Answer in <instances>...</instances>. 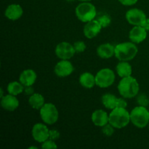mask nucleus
Listing matches in <instances>:
<instances>
[{
	"label": "nucleus",
	"instance_id": "nucleus-1",
	"mask_svg": "<svg viewBox=\"0 0 149 149\" xmlns=\"http://www.w3.org/2000/svg\"><path fill=\"white\" fill-rule=\"evenodd\" d=\"M140 86L136 79L134 77H124L118 84V90L121 96L125 98H132L138 94Z\"/></svg>",
	"mask_w": 149,
	"mask_h": 149
},
{
	"label": "nucleus",
	"instance_id": "nucleus-2",
	"mask_svg": "<svg viewBox=\"0 0 149 149\" xmlns=\"http://www.w3.org/2000/svg\"><path fill=\"white\" fill-rule=\"evenodd\" d=\"M130 122V113L125 108H115L109 114V123L114 128L122 129Z\"/></svg>",
	"mask_w": 149,
	"mask_h": 149
},
{
	"label": "nucleus",
	"instance_id": "nucleus-3",
	"mask_svg": "<svg viewBox=\"0 0 149 149\" xmlns=\"http://www.w3.org/2000/svg\"><path fill=\"white\" fill-rule=\"evenodd\" d=\"M138 47L133 42H123L115 47V57L120 61H129L138 53Z\"/></svg>",
	"mask_w": 149,
	"mask_h": 149
},
{
	"label": "nucleus",
	"instance_id": "nucleus-4",
	"mask_svg": "<svg viewBox=\"0 0 149 149\" xmlns=\"http://www.w3.org/2000/svg\"><path fill=\"white\" fill-rule=\"evenodd\" d=\"M75 13L77 18L84 23L94 20L97 15L95 7L88 1H83L79 4L76 8Z\"/></svg>",
	"mask_w": 149,
	"mask_h": 149
},
{
	"label": "nucleus",
	"instance_id": "nucleus-5",
	"mask_svg": "<svg viewBox=\"0 0 149 149\" xmlns=\"http://www.w3.org/2000/svg\"><path fill=\"white\" fill-rule=\"evenodd\" d=\"M130 122L138 128H144L149 123V111L145 106H137L130 113Z\"/></svg>",
	"mask_w": 149,
	"mask_h": 149
},
{
	"label": "nucleus",
	"instance_id": "nucleus-6",
	"mask_svg": "<svg viewBox=\"0 0 149 149\" xmlns=\"http://www.w3.org/2000/svg\"><path fill=\"white\" fill-rule=\"evenodd\" d=\"M39 113L42 121L47 125H53L59 117V113L56 106L51 103H45L39 109Z\"/></svg>",
	"mask_w": 149,
	"mask_h": 149
},
{
	"label": "nucleus",
	"instance_id": "nucleus-7",
	"mask_svg": "<svg viewBox=\"0 0 149 149\" xmlns=\"http://www.w3.org/2000/svg\"><path fill=\"white\" fill-rule=\"evenodd\" d=\"M114 72L110 68H103L95 75L96 85L100 88H107L113 84L115 81Z\"/></svg>",
	"mask_w": 149,
	"mask_h": 149
},
{
	"label": "nucleus",
	"instance_id": "nucleus-8",
	"mask_svg": "<svg viewBox=\"0 0 149 149\" xmlns=\"http://www.w3.org/2000/svg\"><path fill=\"white\" fill-rule=\"evenodd\" d=\"M126 19L128 23L133 26H142L146 20V15L143 10L138 8L130 9L126 13Z\"/></svg>",
	"mask_w": 149,
	"mask_h": 149
},
{
	"label": "nucleus",
	"instance_id": "nucleus-9",
	"mask_svg": "<svg viewBox=\"0 0 149 149\" xmlns=\"http://www.w3.org/2000/svg\"><path fill=\"white\" fill-rule=\"evenodd\" d=\"M76 53L74 45L66 42L58 44L55 47V54L61 60H69Z\"/></svg>",
	"mask_w": 149,
	"mask_h": 149
},
{
	"label": "nucleus",
	"instance_id": "nucleus-10",
	"mask_svg": "<svg viewBox=\"0 0 149 149\" xmlns=\"http://www.w3.org/2000/svg\"><path fill=\"white\" fill-rule=\"evenodd\" d=\"M32 136L36 141L44 143L49 139V130L47 127L42 123H37L32 128Z\"/></svg>",
	"mask_w": 149,
	"mask_h": 149
},
{
	"label": "nucleus",
	"instance_id": "nucleus-11",
	"mask_svg": "<svg viewBox=\"0 0 149 149\" xmlns=\"http://www.w3.org/2000/svg\"><path fill=\"white\" fill-rule=\"evenodd\" d=\"M74 71V65L68 60H62L55 66V74L59 77H68L71 75Z\"/></svg>",
	"mask_w": 149,
	"mask_h": 149
},
{
	"label": "nucleus",
	"instance_id": "nucleus-12",
	"mask_svg": "<svg viewBox=\"0 0 149 149\" xmlns=\"http://www.w3.org/2000/svg\"><path fill=\"white\" fill-rule=\"evenodd\" d=\"M146 37L147 31L141 26H135L131 29L129 33L130 39L135 44H139L143 42Z\"/></svg>",
	"mask_w": 149,
	"mask_h": 149
},
{
	"label": "nucleus",
	"instance_id": "nucleus-13",
	"mask_svg": "<svg viewBox=\"0 0 149 149\" xmlns=\"http://www.w3.org/2000/svg\"><path fill=\"white\" fill-rule=\"evenodd\" d=\"M101 25L97 20H93L87 22L84 27V34L87 39H93L100 32L102 29Z\"/></svg>",
	"mask_w": 149,
	"mask_h": 149
},
{
	"label": "nucleus",
	"instance_id": "nucleus-14",
	"mask_svg": "<svg viewBox=\"0 0 149 149\" xmlns=\"http://www.w3.org/2000/svg\"><path fill=\"white\" fill-rule=\"evenodd\" d=\"M92 122L95 126L103 127L109 123V116L105 111L99 109L95 111L92 114Z\"/></svg>",
	"mask_w": 149,
	"mask_h": 149
},
{
	"label": "nucleus",
	"instance_id": "nucleus-15",
	"mask_svg": "<svg viewBox=\"0 0 149 149\" xmlns=\"http://www.w3.org/2000/svg\"><path fill=\"white\" fill-rule=\"evenodd\" d=\"M1 106L5 110L13 111L19 106V100L15 95L9 94L1 98Z\"/></svg>",
	"mask_w": 149,
	"mask_h": 149
},
{
	"label": "nucleus",
	"instance_id": "nucleus-16",
	"mask_svg": "<svg viewBox=\"0 0 149 149\" xmlns=\"http://www.w3.org/2000/svg\"><path fill=\"white\" fill-rule=\"evenodd\" d=\"M23 8L19 4H10L7 7L4 13L6 17L11 20H16L23 15Z\"/></svg>",
	"mask_w": 149,
	"mask_h": 149
},
{
	"label": "nucleus",
	"instance_id": "nucleus-17",
	"mask_svg": "<svg viewBox=\"0 0 149 149\" xmlns=\"http://www.w3.org/2000/svg\"><path fill=\"white\" fill-rule=\"evenodd\" d=\"M36 74L33 70L26 69L20 74L19 79L24 86H32L36 81Z\"/></svg>",
	"mask_w": 149,
	"mask_h": 149
},
{
	"label": "nucleus",
	"instance_id": "nucleus-18",
	"mask_svg": "<svg viewBox=\"0 0 149 149\" xmlns=\"http://www.w3.org/2000/svg\"><path fill=\"white\" fill-rule=\"evenodd\" d=\"M97 54L103 59L111 58L115 55V47L110 43L102 44L97 48Z\"/></svg>",
	"mask_w": 149,
	"mask_h": 149
},
{
	"label": "nucleus",
	"instance_id": "nucleus-19",
	"mask_svg": "<svg viewBox=\"0 0 149 149\" xmlns=\"http://www.w3.org/2000/svg\"><path fill=\"white\" fill-rule=\"evenodd\" d=\"M79 83L84 88L91 89L96 84L95 77L90 72H84L79 77Z\"/></svg>",
	"mask_w": 149,
	"mask_h": 149
},
{
	"label": "nucleus",
	"instance_id": "nucleus-20",
	"mask_svg": "<svg viewBox=\"0 0 149 149\" xmlns=\"http://www.w3.org/2000/svg\"><path fill=\"white\" fill-rule=\"evenodd\" d=\"M117 74L122 78L130 77L132 72V66L127 61H121L116 65V67Z\"/></svg>",
	"mask_w": 149,
	"mask_h": 149
},
{
	"label": "nucleus",
	"instance_id": "nucleus-21",
	"mask_svg": "<svg viewBox=\"0 0 149 149\" xmlns=\"http://www.w3.org/2000/svg\"><path fill=\"white\" fill-rule=\"evenodd\" d=\"M29 103L33 109L39 110L45 105V98L39 93H33L29 97Z\"/></svg>",
	"mask_w": 149,
	"mask_h": 149
},
{
	"label": "nucleus",
	"instance_id": "nucleus-22",
	"mask_svg": "<svg viewBox=\"0 0 149 149\" xmlns=\"http://www.w3.org/2000/svg\"><path fill=\"white\" fill-rule=\"evenodd\" d=\"M116 100H117V97L114 95L110 94V93H106L103 95L102 97L103 105L106 109H111V110H113L116 107Z\"/></svg>",
	"mask_w": 149,
	"mask_h": 149
},
{
	"label": "nucleus",
	"instance_id": "nucleus-23",
	"mask_svg": "<svg viewBox=\"0 0 149 149\" xmlns=\"http://www.w3.org/2000/svg\"><path fill=\"white\" fill-rule=\"evenodd\" d=\"M24 87L25 86L20 82L12 81V82L9 83V84L7 85V92L9 93V94L16 96L23 93L24 90Z\"/></svg>",
	"mask_w": 149,
	"mask_h": 149
},
{
	"label": "nucleus",
	"instance_id": "nucleus-24",
	"mask_svg": "<svg viewBox=\"0 0 149 149\" xmlns=\"http://www.w3.org/2000/svg\"><path fill=\"white\" fill-rule=\"evenodd\" d=\"M96 20L99 22V23L101 25L103 28L108 27L111 23V18L109 15L106 13H100V14H98Z\"/></svg>",
	"mask_w": 149,
	"mask_h": 149
},
{
	"label": "nucleus",
	"instance_id": "nucleus-25",
	"mask_svg": "<svg viewBox=\"0 0 149 149\" xmlns=\"http://www.w3.org/2000/svg\"><path fill=\"white\" fill-rule=\"evenodd\" d=\"M113 128L114 127L110 123L107 124V125H106L102 127V132H103V133L106 136H111L113 134V132H114V129Z\"/></svg>",
	"mask_w": 149,
	"mask_h": 149
},
{
	"label": "nucleus",
	"instance_id": "nucleus-26",
	"mask_svg": "<svg viewBox=\"0 0 149 149\" xmlns=\"http://www.w3.org/2000/svg\"><path fill=\"white\" fill-rule=\"evenodd\" d=\"M74 47L76 52H83L87 48L85 43L82 41H78L74 44Z\"/></svg>",
	"mask_w": 149,
	"mask_h": 149
},
{
	"label": "nucleus",
	"instance_id": "nucleus-27",
	"mask_svg": "<svg viewBox=\"0 0 149 149\" xmlns=\"http://www.w3.org/2000/svg\"><path fill=\"white\" fill-rule=\"evenodd\" d=\"M137 102L139 104V106H145L146 107L149 104V100L147 97V96L144 94L140 95L137 98Z\"/></svg>",
	"mask_w": 149,
	"mask_h": 149
},
{
	"label": "nucleus",
	"instance_id": "nucleus-28",
	"mask_svg": "<svg viewBox=\"0 0 149 149\" xmlns=\"http://www.w3.org/2000/svg\"><path fill=\"white\" fill-rule=\"evenodd\" d=\"M42 148L44 149H49V148H57L56 143H55V141H52L50 139L47 140L46 141H45L44 143H42Z\"/></svg>",
	"mask_w": 149,
	"mask_h": 149
},
{
	"label": "nucleus",
	"instance_id": "nucleus-29",
	"mask_svg": "<svg viewBox=\"0 0 149 149\" xmlns=\"http://www.w3.org/2000/svg\"><path fill=\"white\" fill-rule=\"evenodd\" d=\"M60 138V132L56 130H49V139L52 140V141H56V140L59 139Z\"/></svg>",
	"mask_w": 149,
	"mask_h": 149
},
{
	"label": "nucleus",
	"instance_id": "nucleus-30",
	"mask_svg": "<svg viewBox=\"0 0 149 149\" xmlns=\"http://www.w3.org/2000/svg\"><path fill=\"white\" fill-rule=\"evenodd\" d=\"M127 106V101L125 99L117 98V100H116V107L125 108V109H126Z\"/></svg>",
	"mask_w": 149,
	"mask_h": 149
},
{
	"label": "nucleus",
	"instance_id": "nucleus-31",
	"mask_svg": "<svg viewBox=\"0 0 149 149\" xmlns=\"http://www.w3.org/2000/svg\"><path fill=\"white\" fill-rule=\"evenodd\" d=\"M119 2L125 6L134 5L138 2V0H119Z\"/></svg>",
	"mask_w": 149,
	"mask_h": 149
},
{
	"label": "nucleus",
	"instance_id": "nucleus-32",
	"mask_svg": "<svg viewBox=\"0 0 149 149\" xmlns=\"http://www.w3.org/2000/svg\"><path fill=\"white\" fill-rule=\"evenodd\" d=\"M25 94L26 95H31L34 93V89L33 88L32 86H25L24 87V90H23Z\"/></svg>",
	"mask_w": 149,
	"mask_h": 149
},
{
	"label": "nucleus",
	"instance_id": "nucleus-33",
	"mask_svg": "<svg viewBox=\"0 0 149 149\" xmlns=\"http://www.w3.org/2000/svg\"><path fill=\"white\" fill-rule=\"evenodd\" d=\"M143 27L147 31H149V18H147L146 20L145 21V23L143 25Z\"/></svg>",
	"mask_w": 149,
	"mask_h": 149
},
{
	"label": "nucleus",
	"instance_id": "nucleus-34",
	"mask_svg": "<svg viewBox=\"0 0 149 149\" xmlns=\"http://www.w3.org/2000/svg\"><path fill=\"white\" fill-rule=\"evenodd\" d=\"M0 93H1V95H0V97H4V96H3V93H4V91H3V89L2 88H1V90H0Z\"/></svg>",
	"mask_w": 149,
	"mask_h": 149
},
{
	"label": "nucleus",
	"instance_id": "nucleus-35",
	"mask_svg": "<svg viewBox=\"0 0 149 149\" xmlns=\"http://www.w3.org/2000/svg\"><path fill=\"white\" fill-rule=\"evenodd\" d=\"M29 149H31V148H35V149H37L38 148H37V147H36V146H32V147H29Z\"/></svg>",
	"mask_w": 149,
	"mask_h": 149
},
{
	"label": "nucleus",
	"instance_id": "nucleus-36",
	"mask_svg": "<svg viewBox=\"0 0 149 149\" xmlns=\"http://www.w3.org/2000/svg\"><path fill=\"white\" fill-rule=\"evenodd\" d=\"M79 1H90L91 0H79Z\"/></svg>",
	"mask_w": 149,
	"mask_h": 149
},
{
	"label": "nucleus",
	"instance_id": "nucleus-37",
	"mask_svg": "<svg viewBox=\"0 0 149 149\" xmlns=\"http://www.w3.org/2000/svg\"><path fill=\"white\" fill-rule=\"evenodd\" d=\"M67 1H68V2H72V1H74V0H66Z\"/></svg>",
	"mask_w": 149,
	"mask_h": 149
}]
</instances>
